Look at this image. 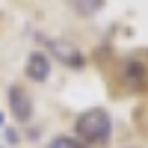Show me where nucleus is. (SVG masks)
I'll list each match as a JSON object with an SVG mask.
<instances>
[{
	"label": "nucleus",
	"instance_id": "nucleus-1",
	"mask_svg": "<svg viewBox=\"0 0 148 148\" xmlns=\"http://www.w3.org/2000/svg\"><path fill=\"white\" fill-rule=\"evenodd\" d=\"M74 133L80 136V142L86 145H107L110 142V133H113V119L104 107H92L86 113L77 116L74 121Z\"/></svg>",
	"mask_w": 148,
	"mask_h": 148
},
{
	"label": "nucleus",
	"instance_id": "nucleus-2",
	"mask_svg": "<svg viewBox=\"0 0 148 148\" xmlns=\"http://www.w3.org/2000/svg\"><path fill=\"white\" fill-rule=\"evenodd\" d=\"M121 83H125L130 92H145L148 89V56L142 51L130 53L125 62H121Z\"/></svg>",
	"mask_w": 148,
	"mask_h": 148
},
{
	"label": "nucleus",
	"instance_id": "nucleus-3",
	"mask_svg": "<svg viewBox=\"0 0 148 148\" xmlns=\"http://www.w3.org/2000/svg\"><path fill=\"white\" fill-rule=\"evenodd\" d=\"M9 110H12V116L18 121H27L33 116V101L21 86H9Z\"/></svg>",
	"mask_w": 148,
	"mask_h": 148
},
{
	"label": "nucleus",
	"instance_id": "nucleus-4",
	"mask_svg": "<svg viewBox=\"0 0 148 148\" xmlns=\"http://www.w3.org/2000/svg\"><path fill=\"white\" fill-rule=\"evenodd\" d=\"M27 77L30 80H36V83H45L47 77H51V59H47L42 51H33L30 56H27Z\"/></svg>",
	"mask_w": 148,
	"mask_h": 148
},
{
	"label": "nucleus",
	"instance_id": "nucleus-5",
	"mask_svg": "<svg viewBox=\"0 0 148 148\" xmlns=\"http://www.w3.org/2000/svg\"><path fill=\"white\" fill-rule=\"evenodd\" d=\"M51 51L62 59V62L68 65V68H83V53L77 51V47H71V45H65V42H59V39H47L45 42Z\"/></svg>",
	"mask_w": 148,
	"mask_h": 148
},
{
	"label": "nucleus",
	"instance_id": "nucleus-6",
	"mask_svg": "<svg viewBox=\"0 0 148 148\" xmlns=\"http://www.w3.org/2000/svg\"><path fill=\"white\" fill-rule=\"evenodd\" d=\"M47 148H89V145H83L80 139H74V136H56L47 142Z\"/></svg>",
	"mask_w": 148,
	"mask_h": 148
},
{
	"label": "nucleus",
	"instance_id": "nucleus-7",
	"mask_svg": "<svg viewBox=\"0 0 148 148\" xmlns=\"http://www.w3.org/2000/svg\"><path fill=\"white\" fill-rule=\"evenodd\" d=\"M101 6H104V0H77V9L83 12V15H89V12L101 9Z\"/></svg>",
	"mask_w": 148,
	"mask_h": 148
},
{
	"label": "nucleus",
	"instance_id": "nucleus-8",
	"mask_svg": "<svg viewBox=\"0 0 148 148\" xmlns=\"http://www.w3.org/2000/svg\"><path fill=\"white\" fill-rule=\"evenodd\" d=\"M6 139H9V142H18L21 136H18V130H12V127H9V130H6Z\"/></svg>",
	"mask_w": 148,
	"mask_h": 148
},
{
	"label": "nucleus",
	"instance_id": "nucleus-9",
	"mask_svg": "<svg viewBox=\"0 0 148 148\" xmlns=\"http://www.w3.org/2000/svg\"><path fill=\"white\" fill-rule=\"evenodd\" d=\"M0 121H3V116H0Z\"/></svg>",
	"mask_w": 148,
	"mask_h": 148
}]
</instances>
